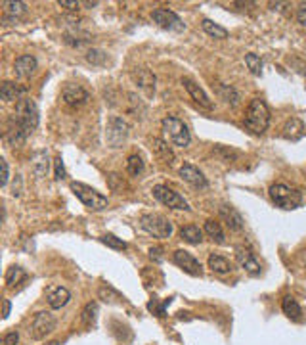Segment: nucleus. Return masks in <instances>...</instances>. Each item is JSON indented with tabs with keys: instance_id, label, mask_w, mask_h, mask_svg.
Masks as SVG:
<instances>
[{
	"instance_id": "4",
	"label": "nucleus",
	"mask_w": 306,
	"mask_h": 345,
	"mask_svg": "<svg viewBox=\"0 0 306 345\" xmlns=\"http://www.w3.org/2000/svg\"><path fill=\"white\" fill-rule=\"evenodd\" d=\"M161 127H163V132L170 144L180 148H188L191 142V134L188 131V127L184 123L182 119L174 117V115H168L161 121Z\"/></svg>"
},
{
	"instance_id": "12",
	"label": "nucleus",
	"mask_w": 306,
	"mask_h": 345,
	"mask_svg": "<svg viewBox=\"0 0 306 345\" xmlns=\"http://www.w3.org/2000/svg\"><path fill=\"white\" fill-rule=\"evenodd\" d=\"M172 261H174L184 272H188L191 276H201V263L197 261L193 255H191L190 251L186 250H176L174 255H172Z\"/></svg>"
},
{
	"instance_id": "33",
	"label": "nucleus",
	"mask_w": 306,
	"mask_h": 345,
	"mask_svg": "<svg viewBox=\"0 0 306 345\" xmlns=\"http://www.w3.org/2000/svg\"><path fill=\"white\" fill-rule=\"evenodd\" d=\"M146 169V163L144 159L140 157V155H128V159H126V171H128V175L132 176H140Z\"/></svg>"
},
{
	"instance_id": "10",
	"label": "nucleus",
	"mask_w": 306,
	"mask_h": 345,
	"mask_svg": "<svg viewBox=\"0 0 306 345\" xmlns=\"http://www.w3.org/2000/svg\"><path fill=\"white\" fill-rule=\"evenodd\" d=\"M151 19L159 25L161 29L176 31V33L184 31V22L172 12V10H167V8H157V10H153Z\"/></svg>"
},
{
	"instance_id": "38",
	"label": "nucleus",
	"mask_w": 306,
	"mask_h": 345,
	"mask_svg": "<svg viewBox=\"0 0 306 345\" xmlns=\"http://www.w3.org/2000/svg\"><path fill=\"white\" fill-rule=\"evenodd\" d=\"M98 294H100V297H102L103 301H110V303H115V301H119V299H123L121 294L115 292V290H113L111 286H107V284L100 288V292H98Z\"/></svg>"
},
{
	"instance_id": "25",
	"label": "nucleus",
	"mask_w": 306,
	"mask_h": 345,
	"mask_svg": "<svg viewBox=\"0 0 306 345\" xmlns=\"http://www.w3.org/2000/svg\"><path fill=\"white\" fill-rule=\"evenodd\" d=\"M25 94V88L17 87L15 83H2V88H0V96H2V100L4 102H14V100H21V96Z\"/></svg>"
},
{
	"instance_id": "35",
	"label": "nucleus",
	"mask_w": 306,
	"mask_h": 345,
	"mask_svg": "<svg viewBox=\"0 0 306 345\" xmlns=\"http://www.w3.org/2000/svg\"><path fill=\"white\" fill-rule=\"evenodd\" d=\"M128 104H130L128 111H130L134 117H144V113H146V106H144V102L140 100L138 96L128 94Z\"/></svg>"
},
{
	"instance_id": "20",
	"label": "nucleus",
	"mask_w": 306,
	"mask_h": 345,
	"mask_svg": "<svg viewBox=\"0 0 306 345\" xmlns=\"http://www.w3.org/2000/svg\"><path fill=\"white\" fill-rule=\"evenodd\" d=\"M2 15L8 22H17V19L27 15V4L25 2L6 0V2H2Z\"/></svg>"
},
{
	"instance_id": "1",
	"label": "nucleus",
	"mask_w": 306,
	"mask_h": 345,
	"mask_svg": "<svg viewBox=\"0 0 306 345\" xmlns=\"http://www.w3.org/2000/svg\"><path fill=\"white\" fill-rule=\"evenodd\" d=\"M38 125V110L37 104L33 102L31 98H21L19 102L15 104V113L10 127L6 132V140L10 146H19L25 142V138L29 136L31 132L37 129Z\"/></svg>"
},
{
	"instance_id": "31",
	"label": "nucleus",
	"mask_w": 306,
	"mask_h": 345,
	"mask_svg": "<svg viewBox=\"0 0 306 345\" xmlns=\"http://www.w3.org/2000/svg\"><path fill=\"white\" fill-rule=\"evenodd\" d=\"M216 92L222 96V100L228 102L230 106H237L239 102V94H237V90L230 85H216Z\"/></svg>"
},
{
	"instance_id": "46",
	"label": "nucleus",
	"mask_w": 306,
	"mask_h": 345,
	"mask_svg": "<svg viewBox=\"0 0 306 345\" xmlns=\"http://www.w3.org/2000/svg\"><path fill=\"white\" fill-rule=\"evenodd\" d=\"M297 22L300 25H306V2H302L299 6V10H297Z\"/></svg>"
},
{
	"instance_id": "28",
	"label": "nucleus",
	"mask_w": 306,
	"mask_h": 345,
	"mask_svg": "<svg viewBox=\"0 0 306 345\" xmlns=\"http://www.w3.org/2000/svg\"><path fill=\"white\" fill-rule=\"evenodd\" d=\"M205 232H207L209 238H212V242H216V243L226 242V236H224V232H222V228H220V225L216 220H212V219L207 220V222H205Z\"/></svg>"
},
{
	"instance_id": "45",
	"label": "nucleus",
	"mask_w": 306,
	"mask_h": 345,
	"mask_svg": "<svg viewBox=\"0 0 306 345\" xmlns=\"http://www.w3.org/2000/svg\"><path fill=\"white\" fill-rule=\"evenodd\" d=\"M0 165H2V186H6L8 180H10V169H8V161H6V159H0Z\"/></svg>"
},
{
	"instance_id": "41",
	"label": "nucleus",
	"mask_w": 306,
	"mask_h": 345,
	"mask_svg": "<svg viewBox=\"0 0 306 345\" xmlns=\"http://www.w3.org/2000/svg\"><path fill=\"white\" fill-rule=\"evenodd\" d=\"M54 167H56V178H58V180H63L67 175H65V167H63V159H61V155H58V157H56Z\"/></svg>"
},
{
	"instance_id": "9",
	"label": "nucleus",
	"mask_w": 306,
	"mask_h": 345,
	"mask_svg": "<svg viewBox=\"0 0 306 345\" xmlns=\"http://www.w3.org/2000/svg\"><path fill=\"white\" fill-rule=\"evenodd\" d=\"M151 192H153V196H155V199H159L163 206L170 207V209H184V211H190V204H188L178 192L170 190V188L163 186V184L153 186Z\"/></svg>"
},
{
	"instance_id": "44",
	"label": "nucleus",
	"mask_w": 306,
	"mask_h": 345,
	"mask_svg": "<svg viewBox=\"0 0 306 345\" xmlns=\"http://www.w3.org/2000/svg\"><path fill=\"white\" fill-rule=\"evenodd\" d=\"M58 6L65 8V10H71V12H75V10H79L80 2H77V0H59Z\"/></svg>"
},
{
	"instance_id": "11",
	"label": "nucleus",
	"mask_w": 306,
	"mask_h": 345,
	"mask_svg": "<svg viewBox=\"0 0 306 345\" xmlns=\"http://www.w3.org/2000/svg\"><path fill=\"white\" fill-rule=\"evenodd\" d=\"M88 98H90V94L86 92V88H82L77 83H67L65 87H63V90H61V100L67 106H71V108L84 106L88 102Z\"/></svg>"
},
{
	"instance_id": "13",
	"label": "nucleus",
	"mask_w": 306,
	"mask_h": 345,
	"mask_svg": "<svg viewBox=\"0 0 306 345\" xmlns=\"http://www.w3.org/2000/svg\"><path fill=\"white\" fill-rule=\"evenodd\" d=\"M235 259H237V263L249 272V274H253V276H258L260 271H263V267L260 263L256 261L255 253L249 250V248H243V246H237L235 248Z\"/></svg>"
},
{
	"instance_id": "39",
	"label": "nucleus",
	"mask_w": 306,
	"mask_h": 345,
	"mask_svg": "<svg viewBox=\"0 0 306 345\" xmlns=\"http://www.w3.org/2000/svg\"><path fill=\"white\" fill-rule=\"evenodd\" d=\"M107 184H110L111 190L117 192V194H121V192H123V188H124V180L119 175H117V173H111V175L107 176Z\"/></svg>"
},
{
	"instance_id": "49",
	"label": "nucleus",
	"mask_w": 306,
	"mask_h": 345,
	"mask_svg": "<svg viewBox=\"0 0 306 345\" xmlns=\"http://www.w3.org/2000/svg\"><path fill=\"white\" fill-rule=\"evenodd\" d=\"M46 345H59V341H50V343H46Z\"/></svg>"
},
{
	"instance_id": "29",
	"label": "nucleus",
	"mask_w": 306,
	"mask_h": 345,
	"mask_svg": "<svg viewBox=\"0 0 306 345\" xmlns=\"http://www.w3.org/2000/svg\"><path fill=\"white\" fill-rule=\"evenodd\" d=\"M201 27H203V31L207 35H211V37L214 38H220V40H222V38L228 37V29H224L222 25L211 22V19H203V22H201Z\"/></svg>"
},
{
	"instance_id": "47",
	"label": "nucleus",
	"mask_w": 306,
	"mask_h": 345,
	"mask_svg": "<svg viewBox=\"0 0 306 345\" xmlns=\"http://www.w3.org/2000/svg\"><path fill=\"white\" fill-rule=\"evenodd\" d=\"M149 257L159 263L161 259H163V250H161V248H151V250H149Z\"/></svg>"
},
{
	"instance_id": "17",
	"label": "nucleus",
	"mask_w": 306,
	"mask_h": 345,
	"mask_svg": "<svg viewBox=\"0 0 306 345\" xmlns=\"http://www.w3.org/2000/svg\"><path fill=\"white\" fill-rule=\"evenodd\" d=\"M218 215H220V219L226 222V227L230 228V230H233V232H239V230H243V217L237 213V209H235V207L224 204V206H220Z\"/></svg>"
},
{
	"instance_id": "16",
	"label": "nucleus",
	"mask_w": 306,
	"mask_h": 345,
	"mask_svg": "<svg viewBox=\"0 0 306 345\" xmlns=\"http://www.w3.org/2000/svg\"><path fill=\"white\" fill-rule=\"evenodd\" d=\"M71 299V292L63 286H50L46 290V303L52 309H61L65 307Z\"/></svg>"
},
{
	"instance_id": "23",
	"label": "nucleus",
	"mask_w": 306,
	"mask_h": 345,
	"mask_svg": "<svg viewBox=\"0 0 306 345\" xmlns=\"http://www.w3.org/2000/svg\"><path fill=\"white\" fill-rule=\"evenodd\" d=\"M306 134V125L297 117H291L283 127V136L287 140H300Z\"/></svg>"
},
{
	"instance_id": "6",
	"label": "nucleus",
	"mask_w": 306,
	"mask_h": 345,
	"mask_svg": "<svg viewBox=\"0 0 306 345\" xmlns=\"http://www.w3.org/2000/svg\"><path fill=\"white\" fill-rule=\"evenodd\" d=\"M140 225L146 230L147 234L155 236V238H168L172 234V225L168 222V219H165L163 215L157 213H146L142 215Z\"/></svg>"
},
{
	"instance_id": "24",
	"label": "nucleus",
	"mask_w": 306,
	"mask_h": 345,
	"mask_svg": "<svg viewBox=\"0 0 306 345\" xmlns=\"http://www.w3.org/2000/svg\"><path fill=\"white\" fill-rule=\"evenodd\" d=\"M281 311H283V315L289 316L291 320H300V318H302V309H300V305L297 303V299L291 297V295H285L283 299H281Z\"/></svg>"
},
{
	"instance_id": "8",
	"label": "nucleus",
	"mask_w": 306,
	"mask_h": 345,
	"mask_svg": "<svg viewBox=\"0 0 306 345\" xmlns=\"http://www.w3.org/2000/svg\"><path fill=\"white\" fill-rule=\"evenodd\" d=\"M128 134H130V127H128V123H126L124 119L113 115V117L107 121L105 138H107V144H110L111 148L123 146L124 142H126V138H128Z\"/></svg>"
},
{
	"instance_id": "48",
	"label": "nucleus",
	"mask_w": 306,
	"mask_h": 345,
	"mask_svg": "<svg viewBox=\"0 0 306 345\" xmlns=\"http://www.w3.org/2000/svg\"><path fill=\"white\" fill-rule=\"evenodd\" d=\"M2 307H4V311H2V318H8V316H10V309H12V305H10L8 299H2Z\"/></svg>"
},
{
	"instance_id": "26",
	"label": "nucleus",
	"mask_w": 306,
	"mask_h": 345,
	"mask_svg": "<svg viewBox=\"0 0 306 345\" xmlns=\"http://www.w3.org/2000/svg\"><path fill=\"white\" fill-rule=\"evenodd\" d=\"M209 269L216 274H228V272H232L233 267L226 257H222L218 253H211L209 255Z\"/></svg>"
},
{
	"instance_id": "14",
	"label": "nucleus",
	"mask_w": 306,
	"mask_h": 345,
	"mask_svg": "<svg viewBox=\"0 0 306 345\" xmlns=\"http://www.w3.org/2000/svg\"><path fill=\"white\" fill-rule=\"evenodd\" d=\"M132 81L136 83V87H140L146 94H153L155 92V83H157V79H155V75L147 69V67H136L134 71L130 73Z\"/></svg>"
},
{
	"instance_id": "30",
	"label": "nucleus",
	"mask_w": 306,
	"mask_h": 345,
	"mask_svg": "<svg viewBox=\"0 0 306 345\" xmlns=\"http://www.w3.org/2000/svg\"><path fill=\"white\" fill-rule=\"evenodd\" d=\"M96 318H98V303L96 301L86 303L84 309H82V313H80V320H82V324H84V326H94Z\"/></svg>"
},
{
	"instance_id": "37",
	"label": "nucleus",
	"mask_w": 306,
	"mask_h": 345,
	"mask_svg": "<svg viewBox=\"0 0 306 345\" xmlns=\"http://www.w3.org/2000/svg\"><path fill=\"white\" fill-rule=\"evenodd\" d=\"M86 59L92 64V66H102V64H105V59H107V54H105L103 50L92 48V50L86 52Z\"/></svg>"
},
{
	"instance_id": "34",
	"label": "nucleus",
	"mask_w": 306,
	"mask_h": 345,
	"mask_svg": "<svg viewBox=\"0 0 306 345\" xmlns=\"http://www.w3.org/2000/svg\"><path fill=\"white\" fill-rule=\"evenodd\" d=\"M100 242L105 243L107 248H111V250H117V251H124L128 246H126V242H123L121 238H117V236L113 234H103L100 236Z\"/></svg>"
},
{
	"instance_id": "21",
	"label": "nucleus",
	"mask_w": 306,
	"mask_h": 345,
	"mask_svg": "<svg viewBox=\"0 0 306 345\" xmlns=\"http://www.w3.org/2000/svg\"><path fill=\"white\" fill-rule=\"evenodd\" d=\"M31 169H33V173L38 178L46 176V173L50 169V159H48V152L46 150H38V152L33 154V157H31Z\"/></svg>"
},
{
	"instance_id": "32",
	"label": "nucleus",
	"mask_w": 306,
	"mask_h": 345,
	"mask_svg": "<svg viewBox=\"0 0 306 345\" xmlns=\"http://www.w3.org/2000/svg\"><path fill=\"white\" fill-rule=\"evenodd\" d=\"M25 271H23L21 267H17V265H14V267H10L6 271V286H10V288H14V286H17L21 280H25Z\"/></svg>"
},
{
	"instance_id": "36",
	"label": "nucleus",
	"mask_w": 306,
	"mask_h": 345,
	"mask_svg": "<svg viewBox=\"0 0 306 345\" xmlns=\"http://www.w3.org/2000/svg\"><path fill=\"white\" fill-rule=\"evenodd\" d=\"M245 64H247L249 71L253 75L263 73V59L258 58L256 54H247V56H245Z\"/></svg>"
},
{
	"instance_id": "40",
	"label": "nucleus",
	"mask_w": 306,
	"mask_h": 345,
	"mask_svg": "<svg viewBox=\"0 0 306 345\" xmlns=\"http://www.w3.org/2000/svg\"><path fill=\"white\" fill-rule=\"evenodd\" d=\"M214 152H216L224 161H232V157H239V152H237V150H232V148H226V146H216Z\"/></svg>"
},
{
	"instance_id": "19",
	"label": "nucleus",
	"mask_w": 306,
	"mask_h": 345,
	"mask_svg": "<svg viewBox=\"0 0 306 345\" xmlns=\"http://www.w3.org/2000/svg\"><path fill=\"white\" fill-rule=\"evenodd\" d=\"M37 66L38 64H37V58H35V56H31V54H23V56H19V58L15 59L14 71L19 79H29L31 75L35 73Z\"/></svg>"
},
{
	"instance_id": "18",
	"label": "nucleus",
	"mask_w": 306,
	"mask_h": 345,
	"mask_svg": "<svg viewBox=\"0 0 306 345\" xmlns=\"http://www.w3.org/2000/svg\"><path fill=\"white\" fill-rule=\"evenodd\" d=\"M182 85H184V88L188 90V94L195 100L201 108H205V110H212V102H211V98L207 96V92H205L203 88L199 87L197 83H193L191 79H182Z\"/></svg>"
},
{
	"instance_id": "42",
	"label": "nucleus",
	"mask_w": 306,
	"mask_h": 345,
	"mask_svg": "<svg viewBox=\"0 0 306 345\" xmlns=\"http://www.w3.org/2000/svg\"><path fill=\"white\" fill-rule=\"evenodd\" d=\"M147 309L151 311L153 315H157V316H165V305H159L157 303V299H153V301L147 303Z\"/></svg>"
},
{
	"instance_id": "5",
	"label": "nucleus",
	"mask_w": 306,
	"mask_h": 345,
	"mask_svg": "<svg viewBox=\"0 0 306 345\" xmlns=\"http://www.w3.org/2000/svg\"><path fill=\"white\" fill-rule=\"evenodd\" d=\"M71 192L90 211H102V209H105V207L110 206V201H107V198L103 194H100L92 186H86V184L82 182H71Z\"/></svg>"
},
{
	"instance_id": "15",
	"label": "nucleus",
	"mask_w": 306,
	"mask_h": 345,
	"mask_svg": "<svg viewBox=\"0 0 306 345\" xmlns=\"http://www.w3.org/2000/svg\"><path fill=\"white\" fill-rule=\"evenodd\" d=\"M180 176H182L186 182H190L191 186H195V188H209V180H207V176L201 173V171L190 165V163H184L182 167H180Z\"/></svg>"
},
{
	"instance_id": "7",
	"label": "nucleus",
	"mask_w": 306,
	"mask_h": 345,
	"mask_svg": "<svg viewBox=\"0 0 306 345\" xmlns=\"http://www.w3.org/2000/svg\"><path fill=\"white\" fill-rule=\"evenodd\" d=\"M56 316L52 315L50 311H40L37 315L33 316V320H31V328H29V334L33 339H44L48 334L56 330Z\"/></svg>"
},
{
	"instance_id": "22",
	"label": "nucleus",
	"mask_w": 306,
	"mask_h": 345,
	"mask_svg": "<svg viewBox=\"0 0 306 345\" xmlns=\"http://www.w3.org/2000/svg\"><path fill=\"white\" fill-rule=\"evenodd\" d=\"M151 148H153V154L157 155L163 163H167V165H172V163H174V152L170 150L168 142H165V140H161V138H153Z\"/></svg>"
},
{
	"instance_id": "2",
	"label": "nucleus",
	"mask_w": 306,
	"mask_h": 345,
	"mask_svg": "<svg viewBox=\"0 0 306 345\" xmlns=\"http://www.w3.org/2000/svg\"><path fill=\"white\" fill-rule=\"evenodd\" d=\"M243 125L253 134H264L266 132L270 125V110L264 100H260V98L251 100L245 119H243Z\"/></svg>"
},
{
	"instance_id": "3",
	"label": "nucleus",
	"mask_w": 306,
	"mask_h": 345,
	"mask_svg": "<svg viewBox=\"0 0 306 345\" xmlns=\"http://www.w3.org/2000/svg\"><path fill=\"white\" fill-rule=\"evenodd\" d=\"M268 194L270 198H272V201L277 207H281V209H297L302 204V194L297 188L289 186V184L283 182L272 184Z\"/></svg>"
},
{
	"instance_id": "43",
	"label": "nucleus",
	"mask_w": 306,
	"mask_h": 345,
	"mask_svg": "<svg viewBox=\"0 0 306 345\" xmlns=\"http://www.w3.org/2000/svg\"><path fill=\"white\" fill-rule=\"evenodd\" d=\"M19 341V334L17 332H8L6 336L2 338V345H17Z\"/></svg>"
},
{
	"instance_id": "27",
	"label": "nucleus",
	"mask_w": 306,
	"mask_h": 345,
	"mask_svg": "<svg viewBox=\"0 0 306 345\" xmlns=\"http://www.w3.org/2000/svg\"><path fill=\"white\" fill-rule=\"evenodd\" d=\"M180 238L186 240L188 243L197 246V243H201V240H203V232H201V228L195 227V225H188V227H182Z\"/></svg>"
}]
</instances>
